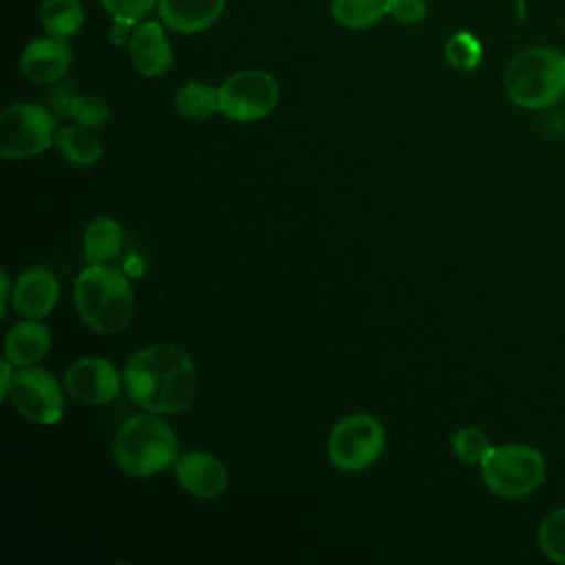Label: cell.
<instances>
[{
  "label": "cell",
  "mask_w": 565,
  "mask_h": 565,
  "mask_svg": "<svg viewBox=\"0 0 565 565\" xmlns=\"http://www.w3.org/2000/svg\"><path fill=\"white\" fill-rule=\"evenodd\" d=\"M124 391L150 413H183L199 395L196 364L177 344L143 347L126 362Z\"/></svg>",
  "instance_id": "obj_1"
},
{
  "label": "cell",
  "mask_w": 565,
  "mask_h": 565,
  "mask_svg": "<svg viewBox=\"0 0 565 565\" xmlns=\"http://www.w3.org/2000/svg\"><path fill=\"white\" fill-rule=\"evenodd\" d=\"M75 307L86 327L97 333L124 331L135 316V289L124 271L88 265L75 280Z\"/></svg>",
  "instance_id": "obj_2"
},
{
  "label": "cell",
  "mask_w": 565,
  "mask_h": 565,
  "mask_svg": "<svg viewBox=\"0 0 565 565\" xmlns=\"http://www.w3.org/2000/svg\"><path fill=\"white\" fill-rule=\"evenodd\" d=\"M177 457V435L157 413L135 415L115 433L113 459L130 477H152L174 466Z\"/></svg>",
  "instance_id": "obj_3"
},
{
  "label": "cell",
  "mask_w": 565,
  "mask_h": 565,
  "mask_svg": "<svg viewBox=\"0 0 565 565\" xmlns=\"http://www.w3.org/2000/svg\"><path fill=\"white\" fill-rule=\"evenodd\" d=\"M505 95L521 108L543 110L565 95V53L550 46L519 51L503 73Z\"/></svg>",
  "instance_id": "obj_4"
},
{
  "label": "cell",
  "mask_w": 565,
  "mask_h": 565,
  "mask_svg": "<svg viewBox=\"0 0 565 565\" xmlns=\"http://www.w3.org/2000/svg\"><path fill=\"white\" fill-rule=\"evenodd\" d=\"M479 468L488 490L501 499H523L547 477L541 450L527 444L492 446Z\"/></svg>",
  "instance_id": "obj_5"
},
{
  "label": "cell",
  "mask_w": 565,
  "mask_h": 565,
  "mask_svg": "<svg viewBox=\"0 0 565 565\" xmlns=\"http://www.w3.org/2000/svg\"><path fill=\"white\" fill-rule=\"evenodd\" d=\"M55 113L42 104L18 102L0 115V154L9 161L46 152L55 141Z\"/></svg>",
  "instance_id": "obj_6"
},
{
  "label": "cell",
  "mask_w": 565,
  "mask_h": 565,
  "mask_svg": "<svg viewBox=\"0 0 565 565\" xmlns=\"http://www.w3.org/2000/svg\"><path fill=\"white\" fill-rule=\"evenodd\" d=\"M384 428L366 413L342 417L329 433L327 457L333 468L344 472H360L373 466L384 452Z\"/></svg>",
  "instance_id": "obj_7"
},
{
  "label": "cell",
  "mask_w": 565,
  "mask_h": 565,
  "mask_svg": "<svg viewBox=\"0 0 565 565\" xmlns=\"http://www.w3.org/2000/svg\"><path fill=\"white\" fill-rule=\"evenodd\" d=\"M278 82L263 68L236 71L218 86V113L236 124L267 117L278 104Z\"/></svg>",
  "instance_id": "obj_8"
},
{
  "label": "cell",
  "mask_w": 565,
  "mask_h": 565,
  "mask_svg": "<svg viewBox=\"0 0 565 565\" xmlns=\"http://www.w3.org/2000/svg\"><path fill=\"white\" fill-rule=\"evenodd\" d=\"M64 386L40 366H18L9 393L11 406L29 422L53 426L64 413Z\"/></svg>",
  "instance_id": "obj_9"
},
{
  "label": "cell",
  "mask_w": 565,
  "mask_h": 565,
  "mask_svg": "<svg viewBox=\"0 0 565 565\" xmlns=\"http://www.w3.org/2000/svg\"><path fill=\"white\" fill-rule=\"evenodd\" d=\"M124 386V375L106 358H79L64 373V388L71 399L86 406L113 402Z\"/></svg>",
  "instance_id": "obj_10"
},
{
  "label": "cell",
  "mask_w": 565,
  "mask_h": 565,
  "mask_svg": "<svg viewBox=\"0 0 565 565\" xmlns=\"http://www.w3.org/2000/svg\"><path fill=\"white\" fill-rule=\"evenodd\" d=\"M174 477L179 486L196 499H216L227 490L230 475L225 463L205 450H190L177 457Z\"/></svg>",
  "instance_id": "obj_11"
},
{
  "label": "cell",
  "mask_w": 565,
  "mask_h": 565,
  "mask_svg": "<svg viewBox=\"0 0 565 565\" xmlns=\"http://www.w3.org/2000/svg\"><path fill=\"white\" fill-rule=\"evenodd\" d=\"M73 62V51L66 38L42 35L31 40L20 55V71L33 84H55L60 82Z\"/></svg>",
  "instance_id": "obj_12"
},
{
  "label": "cell",
  "mask_w": 565,
  "mask_h": 565,
  "mask_svg": "<svg viewBox=\"0 0 565 565\" xmlns=\"http://www.w3.org/2000/svg\"><path fill=\"white\" fill-rule=\"evenodd\" d=\"M60 300L57 276L46 267L24 269L13 287V309L22 318H44Z\"/></svg>",
  "instance_id": "obj_13"
},
{
  "label": "cell",
  "mask_w": 565,
  "mask_h": 565,
  "mask_svg": "<svg viewBox=\"0 0 565 565\" xmlns=\"http://www.w3.org/2000/svg\"><path fill=\"white\" fill-rule=\"evenodd\" d=\"M130 62L143 77H159L172 66V46L159 22H139L128 42Z\"/></svg>",
  "instance_id": "obj_14"
},
{
  "label": "cell",
  "mask_w": 565,
  "mask_h": 565,
  "mask_svg": "<svg viewBox=\"0 0 565 565\" xmlns=\"http://www.w3.org/2000/svg\"><path fill=\"white\" fill-rule=\"evenodd\" d=\"M225 0H159L157 11L163 26L194 35L210 29L223 13Z\"/></svg>",
  "instance_id": "obj_15"
},
{
  "label": "cell",
  "mask_w": 565,
  "mask_h": 565,
  "mask_svg": "<svg viewBox=\"0 0 565 565\" xmlns=\"http://www.w3.org/2000/svg\"><path fill=\"white\" fill-rule=\"evenodd\" d=\"M51 329L40 318H24L7 333L4 358L15 366H33L51 351Z\"/></svg>",
  "instance_id": "obj_16"
},
{
  "label": "cell",
  "mask_w": 565,
  "mask_h": 565,
  "mask_svg": "<svg viewBox=\"0 0 565 565\" xmlns=\"http://www.w3.org/2000/svg\"><path fill=\"white\" fill-rule=\"evenodd\" d=\"M82 247L88 265H104L119 256L124 247V227L115 218L97 216L86 225Z\"/></svg>",
  "instance_id": "obj_17"
},
{
  "label": "cell",
  "mask_w": 565,
  "mask_h": 565,
  "mask_svg": "<svg viewBox=\"0 0 565 565\" xmlns=\"http://www.w3.org/2000/svg\"><path fill=\"white\" fill-rule=\"evenodd\" d=\"M95 128L82 126V124H66L62 128H57L55 132V146L60 148L62 157L79 168H88L95 166L102 159V141L97 139V135L93 132Z\"/></svg>",
  "instance_id": "obj_18"
},
{
  "label": "cell",
  "mask_w": 565,
  "mask_h": 565,
  "mask_svg": "<svg viewBox=\"0 0 565 565\" xmlns=\"http://www.w3.org/2000/svg\"><path fill=\"white\" fill-rule=\"evenodd\" d=\"M388 13L391 0H331L333 20L349 31L369 29Z\"/></svg>",
  "instance_id": "obj_19"
},
{
  "label": "cell",
  "mask_w": 565,
  "mask_h": 565,
  "mask_svg": "<svg viewBox=\"0 0 565 565\" xmlns=\"http://www.w3.org/2000/svg\"><path fill=\"white\" fill-rule=\"evenodd\" d=\"M40 22L46 33L71 38L84 24V9L79 0H42Z\"/></svg>",
  "instance_id": "obj_20"
},
{
  "label": "cell",
  "mask_w": 565,
  "mask_h": 565,
  "mask_svg": "<svg viewBox=\"0 0 565 565\" xmlns=\"http://www.w3.org/2000/svg\"><path fill=\"white\" fill-rule=\"evenodd\" d=\"M174 108L185 119H205L218 113V88L205 82H185L174 93Z\"/></svg>",
  "instance_id": "obj_21"
},
{
  "label": "cell",
  "mask_w": 565,
  "mask_h": 565,
  "mask_svg": "<svg viewBox=\"0 0 565 565\" xmlns=\"http://www.w3.org/2000/svg\"><path fill=\"white\" fill-rule=\"evenodd\" d=\"M483 49L477 35H472L470 31H457L448 38L446 46H444V57L452 68L459 71H472L477 68V64L481 62Z\"/></svg>",
  "instance_id": "obj_22"
},
{
  "label": "cell",
  "mask_w": 565,
  "mask_h": 565,
  "mask_svg": "<svg viewBox=\"0 0 565 565\" xmlns=\"http://www.w3.org/2000/svg\"><path fill=\"white\" fill-rule=\"evenodd\" d=\"M536 539H539V547L550 561L565 565V505L550 512L541 521Z\"/></svg>",
  "instance_id": "obj_23"
},
{
  "label": "cell",
  "mask_w": 565,
  "mask_h": 565,
  "mask_svg": "<svg viewBox=\"0 0 565 565\" xmlns=\"http://www.w3.org/2000/svg\"><path fill=\"white\" fill-rule=\"evenodd\" d=\"M450 444H452V452L457 455V459L468 466H479L492 448L488 435L477 426H466V428L457 430L452 435Z\"/></svg>",
  "instance_id": "obj_24"
},
{
  "label": "cell",
  "mask_w": 565,
  "mask_h": 565,
  "mask_svg": "<svg viewBox=\"0 0 565 565\" xmlns=\"http://www.w3.org/2000/svg\"><path fill=\"white\" fill-rule=\"evenodd\" d=\"M66 117L82 124V126H88V128H99L108 121L110 117V108L108 104L97 97V95H82V93H75L73 99H71V106L66 110Z\"/></svg>",
  "instance_id": "obj_25"
},
{
  "label": "cell",
  "mask_w": 565,
  "mask_h": 565,
  "mask_svg": "<svg viewBox=\"0 0 565 565\" xmlns=\"http://www.w3.org/2000/svg\"><path fill=\"white\" fill-rule=\"evenodd\" d=\"M99 4L106 9L108 15H113V20L139 24L141 18L157 9L159 0H99Z\"/></svg>",
  "instance_id": "obj_26"
},
{
  "label": "cell",
  "mask_w": 565,
  "mask_h": 565,
  "mask_svg": "<svg viewBox=\"0 0 565 565\" xmlns=\"http://www.w3.org/2000/svg\"><path fill=\"white\" fill-rule=\"evenodd\" d=\"M399 24H419L426 18L424 0H391V13Z\"/></svg>",
  "instance_id": "obj_27"
},
{
  "label": "cell",
  "mask_w": 565,
  "mask_h": 565,
  "mask_svg": "<svg viewBox=\"0 0 565 565\" xmlns=\"http://www.w3.org/2000/svg\"><path fill=\"white\" fill-rule=\"evenodd\" d=\"M15 364H11L7 358H2L0 362V399L2 402H9V393H11V386H13V380H15Z\"/></svg>",
  "instance_id": "obj_28"
},
{
  "label": "cell",
  "mask_w": 565,
  "mask_h": 565,
  "mask_svg": "<svg viewBox=\"0 0 565 565\" xmlns=\"http://www.w3.org/2000/svg\"><path fill=\"white\" fill-rule=\"evenodd\" d=\"M13 287L15 282H11L7 269L0 271V313L7 316L9 307H13Z\"/></svg>",
  "instance_id": "obj_29"
}]
</instances>
